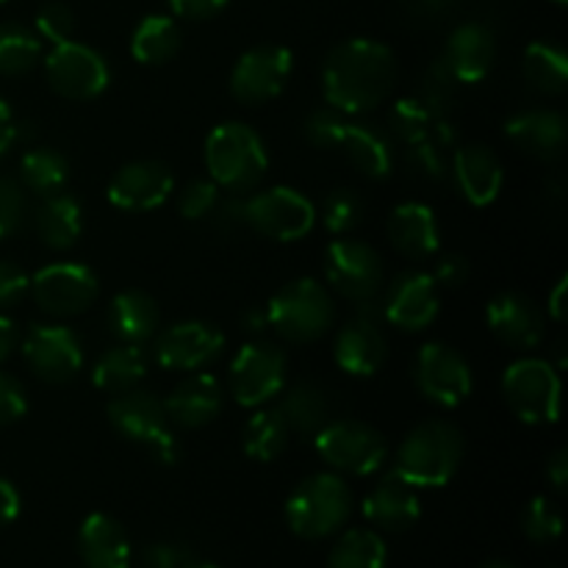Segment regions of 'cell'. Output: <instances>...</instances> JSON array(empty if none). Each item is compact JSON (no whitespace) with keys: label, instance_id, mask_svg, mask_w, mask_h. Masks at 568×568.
Returning a JSON list of instances; mask_svg holds the SVG:
<instances>
[{"label":"cell","instance_id":"cell-1","mask_svg":"<svg viewBox=\"0 0 568 568\" xmlns=\"http://www.w3.org/2000/svg\"><path fill=\"white\" fill-rule=\"evenodd\" d=\"M397 83V55L377 39H344L327 53L322 67V92L327 105L344 116L366 114L392 98Z\"/></svg>","mask_w":568,"mask_h":568},{"label":"cell","instance_id":"cell-2","mask_svg":"<svg viewBox=\"0 0 568 568\" xmlns=\"http://www.w3.org/2000/svg\"><path fill=\"white\" fill-rule=\"evenodd\" d=\"M464 433L447 419H427L416 425L394 453L399 480L414 488H444L464 464Z\"/></svg>","mask_w":568,"mask_h":568},{"label":"cell","instance_id":"cell-3","mask_svg":"<svg viewBox=\"0 0 568 568\" xmlns=\"http://www.w3.org/2000/svg\"><path fill=\"white\" fill-rule=\"evenodd\" d=\"M205 170L227 194H253L270 172V153L264 139L247 122H222L205 136Z\"/></svg>","mask_w":568,"mask_h":568},{"label":"cell","instance_id":"cell-4","mask_svg":"<svg viewBox=\"0 0 568 568\" xmlns=\"http://www.w3.org/2000/svg\"><path fill=\"white\" fill-rule=\"evenodd\" d=\"M288 530L305 541H322L347 525L353 516V491H349L347 480L333 471H320L294 486L288 494L286 508Z\"/></svg>","mask_w":568,"mask_h":568},{"label":"cell","instance_id":"cell-5","mask_svg":"<svg viewBox=\"0 0 568 568\" xmlns=\"http://www.w3.org/2000/svg\"><path fill=\"white\" fill-rule=\"evenodd\" d=\"M266 320L281 338L294 344L320 342L336 320L331 292L314 277L286 283L266 303Z\"/></svg>","mask_w":568,"mask_h":568},{"label":"cell","instance_id":"cell-6","mask_svg":"<svg viewBox=\"0 0 568 568\" xmlns=\"http://www.w3.org/2000/svg\"><path fill=\"white\" fill-rule=\"evenodd\" d=\"M105 416L122 438L150 447L159 464L175 466L181 460V444H178L175 433L170 430L164 399L155 397L153 392L131 388V392L114 394L109 408H105Z\"/></svg>","mask_w":568,"mask_h":568},{"label":"cell","instance_id":"cell-7","mask_svg":"<svg viewBox=\"0 0 568 568\" xmlns=\"http://www.w3.org/2000/svg\"><path fill=\"white\" fill-rule=\"evenodd\" d=\"M316 455L338 475L369 477L388 460V442L381 430L358 419H331L314 436Z\"/></svg>","mask_w":568,"mask_h":568},{"label":"cell","instance_id":"cell-8","mask_svg":"<svg viewBox=\"0 0 568 568\" xmlns=\"http://www.w3.org/2000/svg\"><path fill=\"white\" fill-rule=\"evenodd\" d=\"M560 375L549 361L519 358L505 369L503 397L525 425H555L560 416Z\"/></svg>","mask_w":568,"mask_h":568},{"label":"cell","instance_id":"cell-9","mask_svg":"<svg viewBox=\"0 0 568 568\" xmlns=\"http://www.w3.org/2000/svg\"><path fill=\"white\" fill-rule=\"evenodd\" d=\"M244 222L272 242H300L314 231L316 205L292 186L261 189L244 197Z\"/></svg>","mask_w":568,"mask_h":568},{"label":"cell","instance_id":"cell-10","mask_svg":"<svg viewBox=\"0 0 568 568\" xmlns=\"http://www.w3.org/2000/svg\"><path fill=\"white\" fill-rule=\"evenodd\" d=\"M288 361L277 344L253 338L231 361L227 386L242 408H261L286 388Z\"/></svg>","mask_w":568,"mask_h":568},{"label":"cell","instance_id":"cell-11","mask_svg":"<svg viewBox=\"0 0 568 568\" xmlns=\"http://www.w3.org/2000/svg\"><path fill=\"white\" fill-rule=\"evenodd\" d=\"M325 277L338 297L358 305L383 292L386 266L372 244L338 236L325 250Z\"/></svg>","mask_w":568,"mask_h":568},{"label":"cell","instance_id":"cell-12","mask_svg":"<svg viewBox=\"0 0 568 568\" xmlns=\"http://www.w3.org/2000/svg\"><path fill=\"white\" fill-rule=\"evenodd\" d=\"M50 89L67 100H94L109 89L111 67L100 50L78 39L53 44L44 59Z\"/></svg>","mask_w":568,"mask_h":568},{"label":"cell","instance_id":"cell-13","mask_svg":"<svg viewBox=\"0 0 568 568\" xmlns=\"http://www.w3.org/2000/svg\"><path fill=\"white\" fill-rule=\"evenodd\" d=\"M414 383L427 403L453 410L469 399L475 388L471 366L455 347L442 342H427L416 353Z\"/></svg>","mask_w":568,"mask_h":568},{"label":"cell","instance_id":"cell-14","mask_svg":"<svg viewBox=\"0 0 568 568\" xmlns=\"http://www.w3.org/2000/svg\"><path fill=\"white\" fill-rule=\"evenodd\" d=\"M31 294L44 314L55 320H70L94 305L100 294V281L87 264L78 261H55L31 275Z\"/></svg>","mask_w":568,"mask_h":568},{"label":"cell","instance_id":"cell-15","mask_svg":"<svg viewBox=\"0 0 568 568\" xmlns=\"http://www.w3.org/2000/svg\"><path fill=\"white\" fill-rule=\"evenodd\" d=\"M292 70V50L283 44H255L233 64L231 94L242 105H264L286 89Z\"/></svg>","mask_w":568,"mask_h":568},{"label":"cell","instance_id":"cell-16","mask_svg":"<svg viewBox=\"0 0 568 568\" xmlns=\"http://www.w3.org/2000/svg\"><path fill=\"white\" fill-rule=\"evenodd\" d=\"M20 347L33 375L50 386L70 383L83 369V342L67 325H31Z\"/></svg>","mask_w":568,"mask_h":568},{"label":"cell","instance_id":"cell-17","mask_svg":"<svg viewBox=\"0 0 568 568\" xmlns=\"http://www.w3.org/2000/svg\"><path fill=\"white\" fill-rule=\"evenodd\" d=\"M225 342V333L211 325V322H175V325L159 333L153 344V358L161 369L200 372L220 358Z\"/></svg>","mask_w":568,"mask_h":568},{"label":"cell","instance_id":"cell-18","mask_svg":"<svg viewBox=\"0 0 568 568\" xmlns=\"http://www.w3.org/2000/svg\"><path fill=\"white\" fill-rule=\"evenodd\" d=\"M383 320L405 333H422L436 322L442 297L430 272L410 270L394 277L386 292H381Z\"/></svg>","mask_w":568,"mask_h":568},{"label":"cell","instance_id":"cell-19","mask_svg":"<svg viewBox=\"0 0 568 568\" xmlns=\"http://www.w3.org/2000/svg\"><path fill=\"white\" fill-rule=\"evenodd\" d=\"M172 189H175V178L164 161L139 159L131 164H122L111 175L105 197L116 211L144 214V211L161 209L170 200Z\"/></svg>","mask_w":568,"mask_h":568},{"label":"cell","instance_id":"cell-20","mask_svg":"<svg viewBox=\"0 0 568 568\" xmlns=\"http://www.w3.org/2000/svg\"><path fill=\"white\" fill-rule=\"evenodd\" d=\"M486 325L497 342L510 349H519V353H532L541 347L544 336H547L544 311L519 292H503L488 300Z\"/></svg>","mask_w":568,"mask_h":568},{"label":"cell","instance_id":"cell-21","mask_svg":"<svg viewBox=\"0 0 568 568\" xmlns=\"http://www.w3.org/2000/svg\"><path fill=\"white\" fill-rule=\"evenodd\" d=\"M497 61V37L483 22H464L444 44L442 67L453 81L480 83Z\"/></svg>","mask_w":568,"mask_h":568},{"label":"cell","instance_id":"cell-22","mask_svg":"<svg viewBox=\"0 0 568 568\" xmlns=\"http://www.w3.org/2000/svg\"><path fill=\"white\" fill-rule=\"evenodd\" d=\"M453 181L460 197L475 209H486L505 186V166L486 144H460L453 155Z\"/></svg>","mask_w":568,"mask_h":568},{"label":"cell","instance_id":"cell-23","mask_svg":"<svg viewBox=\"0 0 568 568\" xmlns=\"http://www.w3.org/2000/svg\"><path fill=\"white\" fill-rule=\"evenodd\" d=\"M386 336L377 327V320L369 316H353L344 322L333 342V358L342 372L349 377H372L383 369L386 364Z\"/></svg>","mask_w":568,"mask_h":568},{"label":"cell","instance_id":"cell-24","mask_svg":"<svg viewBox=\"0 0 568 568\" xmlns=\"http://www.w3.org/2000/svg\"><path fill=\"white\" fill-rule=\"evenodd\" d=\"M505 136L521 153L538 161H555L564 155L568 125L566 116L552 109H527L516 111L505 120Z\"/></svg>","mask_w":568,"mask_h":568},{"label":"cell","instance_id":"cell-25","mask_svg":"<svg viewBox=\"0 0 568 568\" xmlns=\"http://www.w3.org/2000/svg\"><path fill=\"white\" fill-rule=\"evenodd\" d=\"M164 408L170 425L183 427V430H200L222 414L225 392H222V383L209 372H197V375L189 372L186 381L178 383L170 397L164 399Z\"/></svg>","mask_w":568,"mask_h":568},{"label":"cell","instance_id":"cell-26","mask_svg":"<svg viewBox=\"0 0 568 568\" xmlns=\"http://www.w3.org/2000/svg\"><path fill=\"white\" fill-rule=\"evenodd\" d=\"M361 514L372 527L383 532H405L419 521L422 499L419 488L408 486L397 475H388L366 494Z\"/></svg>","mask_w":568,"mask_h":568},{"label":"cell","instance_id":"cell-27","mask_svg":"<svg viewBox=\"0 0 568 568\" xmlns=\"http://www.w3.org/2000/svg\"><path fill=\"white\" fill-rule=\"evenodd\" d=\"M386 231L394 250L410 261L433 258L442 247V227H438L436 211L425 203H416V200L399 203L388 214Z\"/></svg>","mask_w":568,"mask_h":568},{"label":"cell","instance_id":"cell-28","mask_svg":"<svg viewBox=\"0 0 568 568\" xmlns=\"http://www.w3.org/2000/svg\"><path fill=\"white\" fill-rule=\"evenodd\" d=\"M78 555L83 568H131V538L109 514H89L78 527Z\"/></svg>","mask_w":568,"mask_h":568},{"label":"cell","instance_id":"cell-29","mask_svg":"<svg viewBox=\"0 0 568 568\" xmlns=\"http://www.w3.org/2000/svg\"><path fill=\"white\" fill-rule=\"evenodd\" d=\"M105 320H109L111 336H114L116 342L144 344L159 333L161 311L159 303H155L148 292L128 288V292H120L111 300Z\"/></svg>","mask_w":568,"mask_h":568},{"label":"cell","instance_id":"cell-30","mask_svg":"<svg viewBox=\"0 0 568 568\" xmlns=\"http://www.w3.org/2000/svg\"><path fill=\"white\" fill-rule=\"evenodd\" d=\"M338 150H344L349 164L372 181H383L394 172L392 136L369 122H347Z\"/></svg>","mask_w":568,"mask_h":568},{"label":"cell","instance_id":"cell-31","mask_svg":"<svg viewBox=\"0 0 568 568\" xmlns=\"http://www.w3.org/2000/svg\"><path fill=\"white\" fill-rule=\"evenodd\" d=\"M37 236L50 250H70L83 233V209L72 194L59 192L42 197V205L33 216Z\"/></svg>","mask_w":568,"mask_h":568},{"label":"cell","instance_id":"cell-32","mask_svg":"<svg viewBox=\"0 0 568 568\" xmlns=\"http://www.w3.org/2000/svg\"><path fill=\"white\" fill-rule=\"evenodd\" d=\"M148 355H144L142 344H122L116 342L114 347L105 349L92 369V386L105 394H122L136 388L148 375Z\"/></svg>","mask_w":568,"mask_h":568},{"label":"cell","instance_id":"cell-33","mask_svg":"<svg viewBox=\"0 0 568 568\" xmlns=\"http://www.w3.org/2000/svg\"><path fill=\"white\" fill-rule=\"evenodd\" d=\"M283 399L277 405L288 433L316 436L331 422V397L320 383L303 381L292 388H283Z\"/></svg>","mask_w":568,"mask_h":568},{"label":"cell","instance_id":"cell-34","mask_svg":"<svg viewBox=\"0 0 568 568\" xmlns=\"http://www.w3.org/2000/svg\"><path fill=\"white\" fill-rule=\"evenodd\" d=\"M183 44L181 26L170 14H148L131 33V55L144 67L166 64Z\"/></svg>","mask_w":568,"mask_h":568},{"label":"cell","instance_id":"cell-35","mask_svg":"<svg viewBox=\"0 0 568 568\" xmlns=\"http://www.w3.org/2000/svg\"><path fill=\"white\" fill-rule=\"evenodd\" d=\"M20 186L37 197L64 192L70 183V161L53 148H31L20 159Z\"/></svg>","mask_w":568,"mask_h":568},{"label":"cell","instance_id":"cell-36","mask_svg":"<svg viewBox=\"0 0 568 568\" xmlns=\"http://www.w3.org/2000/svg\"><path fill=\"white\" fill-rule=\"evenodd\" d=\"M288 427L277 408H255V414L244 422L242 449L255 464H272L277 455H283L288 444Z\"/></svg>","mask_w":568,"mask_h":568},{"label":"cell","instance_id":"cell-37","mask_svg":"<svg viewBox=\"0 0 568 568\" xmlns=\"http://www.w3.org/2000/svg\"><path fill=\"white\" fill-rule=\"evenodd\" d=\"M525 78L532 89L544 94H564L568 83V55L560 44L538 39L527 44L525 61H521Z\"/></svg>","mask_w":568,"mask_h":568},{"label":"cell","instance_id":"cell-38","mask_svg":"<svg viewBox=\"0 0 568 568\" xmlns=\"http://www.w3.org/2000/svg\"><path fill=\"white\" fill-rule=\"evenodd\" d=\"M388 549L377 530L355 527L338 536L327 555V568H386Z\"/></svg>","mask_w":568,"mask_h":568},{"label":"cell","instance_id":"cell-39","mask_svg":"<svg viewBox=\"0 0 568 568\" xmlns=\"http://www.w3.org/2000/svg\"><path fill=\"white\" fill-rule=\"evenodd\" d=\"M39 59H42V39L31 28L17 22L0 26V75H26L39 64Z\"/></svg>","mask_w":568,"mask_h":568},{"label":"cell","instance_id":"cell-40","mask_svg":"<svg viewBox=\"0 0 568 568\" xmlns=\"http://www.w3.org/2000/svg\"><path fill=\"white\" fill-rule=\"evenodd\" d=\"M364 197L355 189L342 186L327 194L322 211H316V220H322L325 231L333 236H349L364 222Z\"/></svg>","mask_w":568,"mask_h":568},{"label":"cell","instance_id":"cell-41","mask_svg":"<svg viewBox=\"0 0 568 568\" xmlns=\"http://www.w3.org/2000/svg\"><path fill=\"white\" fill-rule=\"evenodd\" d=\"M430 103L425 100H416V98H403L392 105V114H388V125H392V133L405 142L410 144H419L425 139H430L433 131V111L427 109Z\"/></svg>","mask_w":568,"mask_h":568},{"label":"cell","instance_id":"cell-42","mask_svg":"<svg viewBox=\"0 0 568 568\" xmlns=\"http://www.w3.org/2000/svg\"><path fill=\"white\" fill-rule=\"evenodd\" d=\"M521 530L532 544H552L564 536V514L549 497H532L521 514Z\"/></svg>","mask_w":568,"mask_h":568},{"label":"cell","instance_id":"cell-43","mask_svg":"<svg viewBox=\"0 0 568 568\" xmlns=\"http://www.w3.org/2000/svg\"><path fill=\"white\" fill-rule=\"evenodd\" d=\"M344 131H347V120H344L342 111H336L333 105H325V109L311 111L308 120H305L303 133L308 139V144L320 150H338L342 144Z\"/></svg>","mask_w":568,"mask_h":568},{"label":"cell","instance_id":"cell-44","mask_svg":"<svg viewBox=\"0 0 568 568\" xmlns=\"http://www.w3.org/2000/svg\"><path fill=\"white\" fill-rule=\"evenodd\" d=\"M222 189L216 186L211 178H197V181L186 183L183 192L178 194V211H181L183 220L200 222L209 220V214L214 211V205L220 203Z\"/></svg>","mask_w":568,"mask_h":568},{"label":"cell","instance_id":"cell-45","mask_svg":"<svg viewBox=\"0 0 568 568\" xmlns=\"http://www.w3.org/2000/svg\"><path fill=\"white\" fill-rule=\"evenodd\" d=\"M26 214H28L26 189H22L20 181H14V178L0 175V242L9 239L11 233L20 231Z\"/></svg>","mask_w":568,"mask_h":568},{"label":"cell","instance_id":"cell-46","mask_svg":"<svg viewBox=\"0 0 568 568\" xmlns=\"http://www.w3.org/2000/svg\"><path fill=\"white\" fill-rule=\"evenodd\" d=\"M37 33L42 39H48L50 44L70 42L75 37V14L67 3H44L42 9L37 11Z\"/></svg>","mask_w":568,"mask_h":568},{"label":"cell","instance_id":"cell-47","mask_svg":"<svg viewBox=\"0 0 568 568\" xmlns=\"http://www.w3.org/2000/svg\"><path fill=\"white\" fill-rule=\"evenodd\" d=\"M31 292V275L14 261H0V311L14 308Z\"/></svg>","mask_w":568,"mask_h":568},{"label":"cell","instance_id":"cell-48","mask_svg":"<svg viewBox=\"0 0 568 568\" xmlns=\"http://www.w3.org/2000/svg\"><path fill=\"white\" fill-rule=\"evenodd\" d=\"M28 414V397L20 381L0 372V427L14 425Z\"/></svg>","mask_w":568,"mask_h":568},{"label":"cell","instance_id":"cell-49","mask_svg":"<svg viewBox=\"0 0 568 568\" xmlns=\"http://www.w3.org/2000/svg\"><path fill=\"white\" fill-rule=\"evenodd\" d=\"M209 220H211V225H214V231L225 233V236L239 233L242 227H247V222H244V197H236V194L220 197V203L214 205V211L209 214Z\"/></svg>","mask_w":568,"mask_h":568},{"label":"cell","instance_id":"cell-50","mask_svg":"<svg viewBox=\"0 0 568 568\" xmlns=\"http://www.w3.org/2000/svg\"><path fill=\"white\" fill-rule=\"evenodd\" d=\"M469 261L464 255H442L433 266V281H436L438 288H460L466 281H469Z\"/></svg>","mask_w":568,"mask_h":568},{"label":"cell","instance_id":"cell-51","mask_svg":"<svg viewBox=\"0 0 568 568\" xmlns=\"http://www.w3.org/2000/svg\"><path fill=\"white\" fill-rule=\"evenodd\" d=\"M142 560L144 568H183L186 564H192V555H189V549L181 547V544L161 541L144 549Z\"/></svg>","mask_w":568,"mask_h":568},{"label":"cell","instance_id":"cell-52","mask_svg":"<svg viewBox=\"0 0 568 568\" xmlns=\"http://www.w3.org/2000/svg\"><path fill=\"white\" fill-rule=\"evenodd\" d=\"M166 3H170L172 14L181 17V20L203 22V20H211V17L222 14L231 0H166Z\"/></svg>","mask_w":568,"mask_h":568},{"label":"cell","instance_id":"cell-53","mask_svg":"<svg viewBox=\"0 0 568 568\" xmlns=\"http://www.w3.org/2000/svg\"><path fill=\"white\" fill-rule=\"evenodd\" d=\"M22 510V497L17 491V486L6 477H0V527L11 525V521L20 516Z\"/></svg>","mask_w":568,"mask_h":568},{"label":"cell","instance_id":"cell-54","mask_svg":"<svg viewBox=\"0 0 568 568\" xmlns=\"http://www.w3.org/2000/svg\"><path fill=\"white\" fill-rule=\"evenodd\" d=\"M20 136V128H17V116L11 111V105L0 98V159L11 150V144Z\"/></svg>","mask_w":568,"mask_h":568},{"label":"cell","instance_id":"cell-55","mask_svg":"<svg viewBox=\"0 0 568 568\" xmlns=\"http://www.w3.org/2000/svg\"><path fill=\"white\" fill-rule=\"evenodd\" d=\"M547 480L552 483V488L558 494L566 491V483H568V453L566 449H558V453H552V458L547 460Z\"/></svg>","mask_w":568,"mask_h":568},{"label":"cell","instance_id":"cell-56","mask_svg":"<svg viewBox=\"0 0 568 568\" xmlns=\"http://www.w3.org/2000/svg\"><path fill=\"white\" fill-rule=\"evenodd\" d=\"M566 292H568V281H566V277H560V281L555 283V288L549 292V297H547V314L552 316L558 325H564V322H566Z\"/></svg>","mask_w":568,"mask_h":568},{"label":"cell","instance_id":"cell-57","mask_svg":"<svg viewBox=\"0 0 568 568\" xmlns=\"http://www.w3.org/2000/svg\"><path fill=\"white\" fill-rule=\"evenodd\" d=\"M17 347H20V333H17L14 320L0 314V364H3Z\"/></svg>","mask_w":568,"mask_h":568},{"label":"cell","instance_id":"cell-58","mask_svg":"<svg viewBox=\"0 0 568 568\" xmlns=\"http://www.w3.org/2000/svg\"><path fill=\"white\" fill-rule=\"evenodd\" d=\"M242 331L250 333V336H258V333H264L266 327H270V320H266V305L264 308H258V305H250V308L242 311Z\"/></svg>","mask_w":568,"mask_h":568},{"label":"cell","instance_id":"cell-59","mask_svg":"<svg viewBox=\"0 0 568 568\" xmlns=\"http://www.w3.org/2000/svg\"><path fill=\"white\" fill-rule=\"evenodd\" d=\"M480 568H519V566L510 564V560H486Z\"/></svg>","mask_w":568,"mask_h":568},{"label":"cell","instance_id":"cell-60","mask_svg":"<svg viewBox=\"0 0 568 568\" xmlns=\"http://www.w3.org/2000/svg\"><path fill=\"white\" fill-rule=\"evenodd\" d=\"M183 568H222V566H214V564H200V560H192V564H186Z\"/></svg>","mask_w":568,"mask_h":568},{"label":"cell","instance_id":"cell-61","mask_svg":"<svg viewBox=\"0 0 568 568\" xmlns=\"http://www.w3.org/2000/svg\"><path fill=\"white\" fill-rule=\"evenodd\" d=\"M552 3H555V6H566L568 0H552Z\"/></svg>","mask_w":568,"mask_h":568},{"label":"cell","instance_id":"cell-62","mask_svg":"<svg viewBox=\"0 0 568 568\" xmlns=\"http://www.w3.org/2000/svg\"><path fill=\"white\" fill-rule=\"evenodd\" d=\"M0 3H6V0H0Z\"/></svg>","mask_w":568,"mask_h":568}]
</instances>
